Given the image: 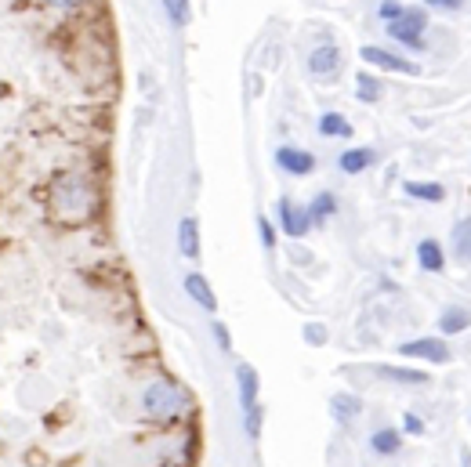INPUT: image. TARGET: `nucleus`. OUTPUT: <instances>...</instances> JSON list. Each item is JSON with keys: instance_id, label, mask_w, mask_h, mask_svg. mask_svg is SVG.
Instances as JSON below:
<instances>
[{"instance_id": "obj_11", "label": "nucleus", "mask_w": 471, "mask_h": 467, "mask_svg": "<svg viewBox=\"0 0 471 467\" xmlns=\"http://www.w3.org/2000/svg\"><path fill=\"white\" fill-rule=\"evenodd\" d=\"M359 413H362V399L355 391H334L330 395V417L337 424H352L359 421Z\"/></svg>"}, {"instance_id": "obj_9", "label": "nucleus", "mask_w": 471, "mask_h": 467, "mask_svg": "<svg viewBox=\"0 0 471 467\" xmlns=\"http://www.w3.org/2000/svg\"><path fill=\"white\" fill-rule=\"evenodd\" d=\"M236 388H240V409L243 413L261 406V377L250 362H236Z\"/></svg>"}, {"instance_id": "obj_29", "label": "nucleus", "mask_w": 471, "mask_h": 467, "mask_svg": "<svg viewBox=\"0 0 471 467\" xmlns=\"http://www.w3.org/2000/svg\"><path fill=\"white\" fill-rule=\"evenodd\" d=\"M402 435H413V439H421L425 435V421L417 417V413H402V428H399Z\"/></svg>"}, {"instance_id": "obj_27", "label": "nucleus", "mask_w": 471, "mask_h": 467, "mask_svg": "<svg viewBox=\"0 0 471 467\" xmlns=\"http://www.w3.org/2000/svg\"><path fill=\"white\" fill-rule=\"evenodd\" d=\"M378 15H381V19H385V22L392 26V22H399V19L406 15V8L399 4V0H381V8H378Z\"/></svg>"}, {"instance_id": "obj_14", "label": "nucleus", "mask_w": 471, "mask_h": 467, "mask_svg": "<svg viewBox=\"0 0 471 467\" xmlns=\"http://www.w3.org/2000/svg\"><path fill=\"white\" fill-rule=\"evenodd\" d=\"M417 265H421L425 272H432V276H439L446 269L443 243L439 239H421V243H417Z\"/></svg>"}, {"instance_id": "obj_10", "label": "nucleus", "mask_w": 471, "mask_h": 467, "mask_svg": "<svg viewBox=\"0 0 471 467\" xmlns=\"http://www.w3.org/2000/svg\"><path fill=\"white\" fill-rule=\"evenodd\" d=\"M182 286H185V294L192 297V304H199L203 311H215V308H218V297H215V290H211V283H207L203 272H189V276L182 279Z\"/></svg>"}, {"instance_id": "obj_21", "label": "nucleus", "mask_w": 471, "mask_h": 467, "mask_svg": "<svg viewBox=\"0 0 471 467\" xmlns=\"http://www.w3.org/2000/svg\"><path fill=\"white\" fill-rule=\"evenodd\" d=\"M381 80L374 76V73H355V94H359V101H366V106H374V101L381 98Z\"/></svg>"}, {"instance_id": "obj_12", "label": "nucleus", "mask_w": 471, "mask_h": 467, "mask_svg": "<svg viewBox=\"0 0 471 467\" xmlns=\"http://www.w3.org/2000/svg\"><path fill=\"white\" fill-rule=\"evenodd\" d=\"M374 374L381 381H392V384H402V388H425L432 381L425 370H410V366H374Z\"/></svg>"}, {"instance_id": "obj_1", "label": "nucleus", "mask_w": 471, "mask_h": 467, "mask_svg": "<svg viewBox=\"0 0 471 467\" xmlns=\"http://www.w3.org/2000/svg\"><path fill=\"white\" fill-rule=\"evenodd\" d=\"M138 409H142V417L149 424H156V428H175V424H182L189 413L196 409V399H192V391L182 381H175L167 374H156L142 388Z\"/></svg>"}, {"instance_id": "obj_19", "label": "nucleus", "mask_w": 471, "mask_h": 467, "mask_svg": "<svg viewBox=\"0 0 471 467\" xmlns=\"http://www.w3.org/2000/svg\"><path fill=\"white\" fill-rule=\"evenodd\" d=\"M402 189H406V196L425 199V203H443L446 199V189L439 181H406Z\"/></svg>"}, {"instance_id": "obj_32", "label": "nucleus", "mask_w": 471, "mask_h": 467, "mask_svg": "<svg viewBox=\"0 0 471 467\" xmlns=\"http://www.w3.org/2000/svg\"><path fill=\"white\" fill-rule=\"evenodd\" d=\"M460 467H471V449H460Z\"/></svg>"}, {"instance_id": "obj_22", "label": "nucleus", "mask_w": 471, "mask_h": 467, "mask_svg": "<svg viewBox=\"0 0 471 467\" xmlns=\"http://www.w3.org/2000/svg\"><path fill=\"white\" fill-rule=\"evenodd\" d=\"M453 254H457V262L471 265V218L453 229Z\"/></svg>"}, {"instance_id": "obj_31", "label": "nucleus", "mask_w": 471, "mask_h": 467, "mask_svg": "<svg viewBox=\"0 0 471 467\" xmlns=\"http://www.w3.org/2000/svg\"><path fill=\"white\" fill-rule=\"evenodd\" d=\"M47 4H55V8H62V12H73V8L84 4V0H47Z\"/></svg>"}, {"instance_id": "obj_30", "label": "nucleus", "mask_w": 471, "mask_h": 467, "mask_svg": "<svg viewBox=\"0 0 471 467\" xmlns=\"http://www.w3.org/2000/svg\"><path fill=\"white\" fill-rule=\"evenodd\" d=\"M425 4H432V8H446V12H457V8H464V0H425Z\"/></svg>"}, {"instance_id": "obj_24", "label": "nucleus", "mask_w": 471, "mask_h": 467, "mask_svg": "<svg viewBox=\"0 0 471 467\" xmlns=\"http://www.w3.org/2000/svg\"><path fill=\"white\" fill-rule=\"evenodd\" d=\"M164 12L175 26H185L189 22V0H164Z\"/></svg>"}, {"instance_id": "obj_13", "label": "nucleus", "mask_w": 471, "mask_h": 467, "mask_svg": "<svg viewBox=\"0 0 471 467\" xmlns=\"http://www.w3.org/2000/svg\"><path fill=\"white\" fill-rule=\"evenodd\" d=\"M471 326V308L464 304H446L443 316H439V334L443 337H453V334H464Z\"/></svg>"}, {"instance_id": "obj_20", "label": "nucleus", "mask_w": 471, "mask_h": 467, "mask_svg": "<svg viewBox=\"0 0 471 467\" xmlns=\"http://www.w3.org/2000/svg\"><path fill=\"white\" fill-rule=\"evenodd\" d=\"M320 134L323 138H352V124L341 113H323L320 117Z\"/></svg>"}, {"instance_id": "obj_3", "label": "nucleus", "mask_w": 471, "mask_h": 467, "mask_svg": "<svg viewBox=\"0 0 471 467\" xmlns=\"http://www.w3.org/2000/svg\"><path fill=\"white\" fill-rule=\"evenodd\" d=\"M425 26H428V12L425 8H406V15L399 22L388 26V36L399 40L402 47H413V51H425Z\"/></svg>"}, {"instance_id": "obj_28", "label": "nucleus", "mask_w": 471, "mask_h": 467, "mask_svg": "<svg viewBox=\"0 0 471 467\" xmlns=\"http://www.w3.org/2000/svg\"><path fill=\"white\" fill-rule=\"evenodd\" d=\"M211 334H215V344L229 355V351H232V334H229V326H225L222 319H215V323H211Z\"/></svg>"}, {"instance_id": "obj_15", "label": "nucleus", "mask_w": 471, "mask_h": 467, "mask_svg": "<svg viewBox=\"0 0 471 467\" xmlns=\"http://www.w3.org/2000/svg\"><path fill=\"white\" fill-rule=\"evenodd\" d=\"M374 160H378V152L366 149V145H359V149H345V152L337 156V167H341L345 174H362L366 167H374Z\"/></svg>"}, {"instance_id": "obj_25", "label": "nucleus", "mask_w": 471, "mask_h": 467, "mask_svg": "<svg viewBox=\"0 0 471 467\" xmlns=\"http://www.w3.org/2000/svg\"><path fill=\"white\" fill-rule=\"evenodd\" d=\"M330 341V330L323 326V323H308L305 326V344H312V348H323Z\"/></svg>"}, {"instance_id": "obj_5", "label": "nucleus", "mask_w": 471, "mask_h": 467, "mask_svg": "<svg viewBox=\"0 0 471 467\" xmlns=\"http://www.w3.org/2000/svg\"><path fill=\"white\" fill-rule=\"evenodd\" d=\"M399 355L402 358H417V362H432V366H443V362H450V348L443 337H417V341H402L399 344Z\"/></svg>"}, {"instance_id": "obj_16", "label": "nucleus", "mask_w": 471, "mask_h": 467, "mask_svg": "<svg viewBox=\"0 0 471 467\" xmlns=\"http://www.w3.org/2000/svg\"><path fill=\"white\" fill-rule=\"evenodd\" d=\"M178 250H182V257H189V262L199 257V221L196 218L178 221Z\"/></svg>"}, {"instance_id": "obj_8", "label": "nucleus", "mask_w": 471, "mask_h": 467, "mask_svg": "<svg viewBox=\"0 0 471 467\" xmlns=\"http://www.w3.org/2000/svg\"><path fill=\"white\" fill-rule=\"evenodd\" d=\"M362 62L366 66H378V69H385V73H406V76H413L417 73V66L413 62H406V59H399L395 51H385V47H374V44H366L362 51Z\"/></svg>"}, {"instance_id": "obj_18", "label": "nucleus", "mask_w": 471, "mask_h": 467, "mask_svg": "<svg viewBox=\"0 0 471 467\" xmlns=\"http://www.w3.org/2000/svg\"><path fill=\"white\" fill-rule=\"evenodd\" d=\"M370 449H374L378 456H395V453L402 449V431H399V428H378V431L370 435Z\"/></svg>"}, {"instance_id": "obj_4", "label": "nucleus", "mask_w": 471, "mask_h": 467, "mask_svg": "<svg viewBox=\"0 0 471 467\" xmlns=\"http://www.w3.org/2000/svg\"><path fill=\"white\" fill-rule=\"evenodd\" d=\"M276 218H280V229H283V236H290V239H305L312 229V214H308V206H301V203H294L290 196H283L280 203H276Z\"/></svg>"}, {"instance_id": "obj_7", "label": "nucleus", "mask_w": 471, "mask_h": 467, "mask_svg": "<svg viewBox=\"0 0 471 467\" xmlns=\"http://www.w3.org/2000/svg\"><path fill=\"white\" fill-rule=\"evenodd\" d=\"M308 73L316 80H334L341 73V47L337 44H320L308 55Z\"/></svg>"}, {"instance_id": "obj_6", "label": "nucleus", "mask_w": 471, "mask_h": 467, "mask_svg": "<svg viewBox=\"0 0 471 467\" xmlns=\"http://www.w3.org/2000/svg\"><path fill=\"white\" fill-rule=\"evenodd\" d=\"M276 167L290 178H308L312 171H316V156H312L308 149H297V145H280L276 149Z\"/></svg>"}, {"instance_id": "obj_17", "label": "nucleus", "mask_w": 471, "mask_h": 467, "mask_svg": "<svg viewBox=\"0 0 471 467\" xmlns=\"http://www.w3.org/2000/svg\"><path fill=\"white\" fill-rule=\"evenodd\" d=\"M308 214H312V225H327L334 214H337V196L334 192H316L312 196V203H308Z\"/></svg>"}, {"instance_id": "obj_2", "label": "nucleus", "mask_w": 471, "mask_h": 467, "mask_svg": "<svg viewBox=\"0 0 471 467\" xmlns=\"http://www.w3.org/2000/svg\"><path fill=\"white\" fill-rule=\"evenodd\" d=\"M47 203H51V214L59 221L84 225L98 206V189L84 171H62L47 189Z\"/></svg>"}, {"instance_id": "obj_23", "label": "nucleus", "mask_w": 471, "mask_h": 467, "mask_svg": "<svg viewBox=\"0 0 471 467\" xmlns=\"http://www.w3.org/2000/svg\"><path fill=\"white\" fill-rule=\"evenodd\" d=\"M261 428H265V406H254L250 413H243V431L250 442L261 439Z\"/></svg>"}, {"instance_id": "obj_26", "label": "nucleus", "mask_w": 471, "mask_h": 467, "mask_svg": "<svg viewBox=\"0 0 471 467\" xmlns=\"http://www.w3.org/2000/svg\"><path fill=\"white\" fill-rule=\"evenodd\" d=\"M257 236H261V246H265V250H276V225L265 214L257 218Z\"/></svg>"}]
</instances>
